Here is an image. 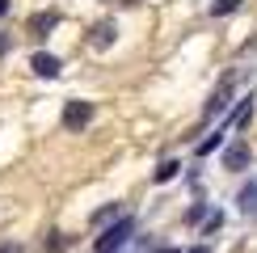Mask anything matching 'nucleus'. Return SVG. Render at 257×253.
<instances>
[{"instance_id":"obj_19","label":"nucleus","mask_w":257,"mask_h":253,"mask_svg":"<svg viewBox=\"0 0 257 253\" xmlns=\"http://www.w3.org/2000/svg\"><path fill=\"white\" fill-rule=\"evenodd\" d=\"M160 253H177V249H160Z\"/></svg>"},{"instance_id":"obj_2","label":"nucleus","mask_w":257,"mask_h":253,"mask_svg":"<svg viewBox=\"0 0 257 253\" xmlns=\"http://www.w3.org/2000/svg\"><path fill=\"white\" fill-rule=\"evenodd\" d=\"M93 122V101H68L63 105V126L68 131H84Z\"/></svg>"},{"instance_id":"obj_11","label":"nucleus","mask_w":257,"mask_h":253,"mask_svg":"<svg viewBox=\"0 0 257 253\" xmlns=\"http://www.w3.org/2000/svg\"><path fill=\"white\" fill-rule=\"evenodd\" d=\"M219 228H223V215H219V211H215V215H207V228H202V232H207V236H215Z\"/></svg>"},{"instance_id":"obj_14","label":"nucleus","mask_w":257,"mask_h":253,"mask_svg":"<svg viewBox=\"0 0 257 253\" xmlns=\"http://www.w3.org/2000/svg\"><path fill=\"white\" fill-rule=\"evenodd\" d=\"M63 245H68V240H63V232H51V240H47V249H51V253H59Z\"/></svg>"},{"instance_id":"obj_5","label":"nucleus","mask_w":257,"mask_h":253,"mask_svg":"<svg viewBox=\"0 0 257 253\" xmlns=\"http://www.w3.org/2000/svg\"><path fill=\"white\" fill-rule=\"evenodd\" d=\"M114 21H97V26L89 30V47H97V51H105V47H114Z\"/></svg>"},{"instance_id":"obj_15","label":"nucleus","mask_w":257,"mask_h":253,"mask_svg":"<svg viewBox=\"0 0 257 253\" xmlns=\"http://www.w3.org/2000/svg\"><path fill=\"white\" fill-rule=\"evenodd\" d=\"M9 51H13V34H0V59H5Z\"/></svg>"},{"instance_id":"obj_7","label":"nucleus","mask_w":257,"mask_h":253,"mask_svg":"<svg viewBox=\"0 0 257 253\" xmlns=\"http://www.w3.org/2000/svg\"><path fill=\"white\" fill-rule=\"evenodd\" d=\"M228 93H232V76L215 89V97L207 101V110H202V114H207V118H211V114H223V110H228Z\"/></svg>"},{"instance_id":"obj_9","label":"nucleus","mask_w":257,"mask_h":253,"mask_svg":"<svg viewBox=\"0 0 257 253\" xmlns=\"http://www.w3.org/2000/svg\"><path fill=\"white\" fill-rule=\"evenodd\" d=\"M236 9H240V0H211V17H228Z\"/></svg>"},{"instance_id":"obj_3","label":"nucleus","mask_w":257,"mask_h":253,"mask_svg":"<svg viewBox=\"0 0 257 253\" xmlns=\"http://www.w3.org/2000/svg\"><path fill=\"white\" fill-rule=\"evenodd\" d=\"M244 165H249V144L236 140V144L228 148V152H223V169H228V173H240Z\"/></svg>"},{"instance_id":"obj_4","label":"nucleus","mask_w":257,"mask_h":253,"mask_svg":"<svg viewBox=\"0 0 257 253\" xmlns=\"http://www.w3.org/2000/svg\"><path fill=\"white\" fill-rule=\"evenodd\" d=\"M55 26H59V13H55V9H47V13H34V17H30V34H34V38H47Z\"/></svg>"},{"instance_id":"obj_6","label":"nucleus","mask_w":257,"mask_h":253,"mask_svg":"<svg viewBox=\"0 0 257 253\" xmlns=\"http://www.w3.org/2000/svg\"><path fill=\"white\" fill-rule=\"evenodd\" d=\"M30 68H34L38 76H47V80H51V76H59V59H55V55H47V51H38V55L30 59Z\"/></svg>"},{"instance_id":"obj_13","label":"nucleus","mask_w":257,"mask_h":253,"mask_svg":"<svg viewBox=\"0 0 257 253\" xmlns=\"http://www.w3.org/2000/svg\"><path fill=\"white\" fill-rule=\"evenodd\" d=\"M202 215H207V203H194V207H190V211H186V219H190V224H198V219H202Z\"/></svg>"},{"instance_id":"obj_12","label":"nucleus","mask_w":257,"mask_h":253,"mask_svg":"<svg viewBox=\"0 0 257 253\" xmlns=\"http://www.w3.org/2000/svg\"><path fill=\"white\" fill-rule=\"evenodd\" d=\"M114 215H118V203H114V207H101L97 215H93V224H105V219H114Z\"/></svg>"},{"instance_id":"obj_16","label":"nucleus","mask_w":257,"mask_h":253,"mask_svg":"<svg viewBox=\"0 0 257 253\" xmlns=\"http://www.w3.org/2000/svg\"><path fill=\"white\" fill-rule=\"evenodd\" d=\"M0 253H26V249H21L17 240H5V245H0Z\"/></svg>"},{"instance_id":"obj_20","label":"nucleus","mask_w":257,"mask_h":253,"mask_svg":"<svg viewBox=\"0 0 257 253\" xmlns=\"http://www.w3.org/2000/svg\"><path fill=\"white\" fill-rule=\"evenodd\" d=\"M253 186H257V182H253Z\"/></svg>"},{"instance_id":"obj_17","label":"nucleus","mask_w":257,"mask_h":253,"mask_svg":"<svg viewBox=\"0 0 257 253\" xmlns=\"http://www.w3.org/2000/svg\"><path fill=\"white\" fill-rule=\"evenodd\" d=\"M9 9H13V0H0V17H5V13H9Z\"/></svg>"},{"instance_id":"obj_8","label":"nucleus","mask_w":257,"mask_h":253,"mask_svg":"<svg viewBox=\"0 0 257 253\" xmlns=\"http://www.w3.org/2000/svg\"><path fill=\"white\" fill-rule=\"evenodd\" d=\"M177 173H181V161H165V165H160L156 173H152V182H173Z\"/></svg>"},{"instance_id":"obj_1","label":"nucleus","mask_w":257,"mask_h":253,"mask_svg":"<svg viewBox=\"0 0 257 253\" xmlns=\"http://www.w3.org/2000/svg\"><path fill=\"white\" fill-rule=\"evenodd\" d=\"M131 232H135V219H131V215H122L114 228H105L101 236L93 240V249H97V253H114V249H122V245H126V236H131Z\"/></svg>"},{"instance_id":"obj_18","label":"nucleus","mask_w":257,"mask_h":253,"mask_svg":"<svg viewBox=\"0 0 257 253\" xmlns=\"http://www.w3.org/2000/svg\"><path fill=\"white\" fill-rule=\"evenodd\" d=\"M190 253H211V245H194V249H190Z\"/></svg>"},{"instance_id":"obj_10","label":"nucleus","mask_w":257,"mask_h":253,"mask_svg":"<svg viewBox=\"0 0 257 253\" xmlns=\"http://www.w3.org/2000/svg\"><path fill=\"white\" fill-rule=\"evenodd\" d=\"M240 211H257V186H244L240 190Z\"/></svg>"}]
</instances>
